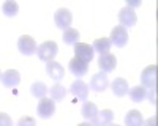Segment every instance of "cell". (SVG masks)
Returning a JSON list of instances; mask_svg holds the SVG:
<instances>
[{"label": "cell", "mask_w": 158, "mask_h": 126, "mask_svg": "<svg viewBox=\"0 0 158 126\" xmlns=\"http://www.w3.org/2000/svg\"><path fill=\"white\" fill-rule=\"evenodd\" d=\"M54 21H56V25L62 30H67L70 29L71 25V21H73V14L68 8H59L54 14Z\"/></svg>", "instance_id": "cell-3"}, {"label": "cell", "mask_w": 158, "mask_h": 126, "mask_svg": "<svg viewBox=\"0 0 158 126\" xmlns=\"http://www.w3.org/2000/svg\"><path fill=\"white\" fill-rule=\"evenodd\" d=\"M0 77H2V73H0Z\"/></svg>", "instance_id": "cell-32"}, {"label": "cell", "mask_w": 158, "mask_h": 126, "mask_svg": "<svg viewBox=\"0 0 158 126\" xmlns=\"http://www.w3.org/2000/svg\"><path fill=\"white\" fill-rule=\"evenodd\" d=\"M92 49H94V52H98L100 55L109 54V50H111L109 38H98V40H95L94 44H92Z\"/></svg>", "instance_id": "cell-18"}, {"label": "cell", "mask_w": 158, "mask_h": 126, "mask_svg": "<svg viewBox=\"0 0 158 126\" xmlns=\"http://www.w3.org/2000/svg\"><path fill=\"white\" fill-rule=\"evenodd\" d=\"M36 43L32 36L29 35H22L19 40H18V49L22 55H32V54H36Z\"/></svg>", "instance_id": "cell-4"}, {"label": "cell", "mask_w": 158, "mask_h": 126, "mask_svg": "<svg viewBox=\"0 0 158 126\" xmlns=\"http://www.w3.org/2000/svg\"><path fill=\"white\" fill-rule=\"evenodd\" d=\"M59 52V46L56 41H44L43 44H40L36 47V55L40 60H43V61H54L56 55Z\"/></svg>", "instance_id": "cell-1"}, {"label": "cell", "mask_w": 158, "mask_h": 126, "mask_svg": "<svg viewBox=\"0 0 158 126\" xmlns=\"http://www.w3.org/2000/svg\"><path fill=\"white\" fill-rule=\"evenodd\" d=\"M68 69L76 76V77H82V76H85L87 71H89V63H85L82 60L73 57L70 60V63H68Z\"/></svg>", "instance_id": "cell-13"}, {"label": "cell", "mask_w": 158, "mask_h": 126, "mask_svg": "<svg viewBox=\"0 0 158 126\" xmlns=\"http://www.w3.org/2000/svg\"><path fill=\"white\" fill-rule=\"evenodd\" d=\"M141 85L144 88H156V66L150 65L141 73Z\"/></svg>", "instance_id": "cell-5"}, {"label": "cell", "mask_w": 158, "mask_h": 126, "mask_svg": "<svg viewBox=\"0 0 158 126\" xmlns=\"http://www.w3.org/2000/svg\"><path fill=\"white\" fill-rule=\"evenodd\" d=\"M94 49H92L90 44H85V43H76L74 44V57L82 60L85 63L94 60Z\"/></svg>", "instance_id": "cell-7"}, {"label": "cell", "mask_w": 158, "mask_h": 126, "mask_svg": "<svg viewBox=\"0 0 158 126\" xmlns=\"http://www.w3.org/2000/svg\"><path fill=\"white\" fill-rule=\"evenodd\" d=\"M108 126H120V124H115V123H109Z\"/></svg>", "instance_id": "cell-31"}, {"label": "cell", "mask_w": 158, "mask_h": 126, "mask_svg": "<svg viewBox=\"0 0 158 126\" xmlns=\"http://www.w3.org/2000/svg\"><path fill=\"white\" fill-rule=\"evenodd\" d=\"M77 126H92V124H90L89 121H84V123H79Z\"/></svg>", "instance_id": "cell-30"}, {"label": "cell", "mask_w": 158, "mask_h": 126, "mask_svg": "<svg viewBox=\"0 0 158 126\" xmlns=\"http://www.w3.org/2000/svg\"><path fill=\"white\" fill-rule=\"evenodd\" d=\"M141 5H142L141 0H135V2H128V3H127V6H128V8H131V10H133L135 6H141Z\"/></svg>", "instance_id": "cell-29"}, {"label": "cell", "mask_w": 158, "mask_h": 126, "mask_svg": "<svg viewBox=\"0 0 158 126\" xmlns=\"http://www.w3.org/2000/svg\"><path fill=\"white\" fill-rule=\"evenodd\" d=\"M109 41L111 44L117 46V47H125L127 43H128V33H127V29L123 27H114L112 32H111V36H109Z\"/></svg>", "instance_id": "cell-9"}, {"label": "cell", "mask_w": 158, "mask_h": 126, "mask_svg": "<svg viewBox=\"0 0 158 126\" xmlns=\"http://www.w3.org/2000/svg\"><path fill=\"white\" fill-rule=\"evenodd\" d=\"M98 66L101 69V73H111L115 69L117 66V57L114 54H104V55H100L98 58Z\"/></svg>", "instance_id": "cell-12"}, {"label": "cell", "mask_w": 158, "mask_h": 126, "mask_svg": "<svg viewBox=\"0 0 158 126\" xmlns=\"http://www.w3.org/2000/svg\"><path fill=\"white\" fill-rule=\"evenodd\" d=\"M144 126H156V117H155V115H152L149 120L144 121Z\"/></svg>", "instance_id": "cell-28"}, {"label": "cell", "mask_w": 158, "mask_h": 126, "mask_svg": "<svg viewBox=\"0 0 158 126\" xmlns=\"http://www.w3.org/2000/svg\"><path fill=\"white\" fill-rule=\"evenodd\" d=\"M46 73L51 79H54L56 82H60L65 76V69L60 63L57 61H48L46 63Z\"/></svg>", "instance_id": "cell-14"}, {"label": "cell", "mask_w": 158, "mask_h": 126, "mask_svg": "<svg viewBox=\"0 0 158 126\" xmlns=\"http://www.w3.org/2000/svg\"><path fill=\"white\" fill-rule=\"evenodd\" d=\"M111 90H112V93H114L115 96L122 98V96H125V95L128 93L130 87H128V82H127L123 77H117V79H114L112 84H111Z\"/></svg>", "instance_id": "cell-16"}, {"label": "cell", "mask_w": 158, "mask_h": 126, "mask_svg": "<svg viewBox=\"0 0 158 126\" xmlns=\"http://www.w3.org/2000/svg\"><path fill=\"white\" fill-rule=\"evenodd\" d=\"M112 117L114 113L111 109H103L101 112L97 113V117L90 121L92 126H108L109 123H112Z\"/></svg>", "instance_id": "cell-15"}, {"label": "cell", "mask_w": 158, "mask_h": 126, "mask_svg": "<svg viewBox=\"0 0 158 126\" xmlns=\"http://www.w3.org/2000/svg\"><path fill=\"white\" fill-rule=\"evenodd\" d=\"M100 110H98V107H97V104H94V103H89V101H85V103L82 104V109H81V113H82V117H84V120H87L89 123L94 120L95 117H97V113H98Z\"/></svg>", "instance_id": "cell-19"}, {"label": "cell", "mask_w": 158, "mask_h": 126, "mask_svg": "<svg viewBox=\"0 0 158 126\" xmlns=\"http://www.w3.org/2000/svg\"><path fill=\"white\" fill-rule=\"evenodd\" d=\"M0 81H2L3 87L6 88H15L21 84V74L19 71L16 69H6L5 73H2V77H0Z\"/></svg>", "instance_id": "cell-10"}, {"label": "cell", "mask_w": 158, "mask_h": 126, "mask_svg": "<svg viewBox=\"0 0 158 126\" xmlns=\"http://www.w3.org/2000/svg\"><path fill=\"white\" fill-rule=\"evenodd\" d=\"M108 85H109V81H108L106 73H97V74H94V77H92L89 88L97 92V93H103L108 88Z\"/></svg>", "instance_id": "cell-8"}, {"label": "cell", "mask_w": 158, "mask_h": 126, "mask_svg": "<svg viewBox=\"0 0 158 126\" xmlns=\"http://www.w3.org/2000/svg\"><path fill=\"white\" fill-rule=\"evenodd\" d=\"M48 92H49V90H48V87H46L44 82H33L32 87H30V93H32L36 99H43V98H46Z\"/></svg>", "instance_id": "cell-22"}, {"label": "cell", "mask_w": 158, "mask_h": 126, "mask_svg": "<svg viewBox=\"0 0 158 126\" xmlns=\"http://www.w3.org/2000/svg\"><path fill=\"white\" fill-rule=\"evenodd\" d=\"M36 112H38V117L40 118H51L56 112V101H52L51 98H43L40 99L38 103V107H36Z\"/></svg>", "instance_id": "cell-2"}, {"label": "cell", "mask_w": 158, "mask_h": 126, "mask_svg": "<svg viewBox=\"0 0 158 126\" xmlns=\"http://www.w3.org/2000/svg\"><path fill=\"white\" fill-rule=\"evenodd\" d=\"M70 93H73L79 101H87L89 98V85L82 81H74L71 85H70Z\"/></svg>", "instance_id": "cell-11"}, {"label": "cell", "mask_w": 158, "mask_h": 126, "mask_svg": "<svg viewBox=\"0 0 158 126\" xmlns=\"http://www.w3.org/2000/svg\"><path fill=\"white\" fill-rule=\"evenodd\" d=\"M125 126H144V118L142 113L136 109L130 110L125 115Z\"/></svg>", "instance_id": "cell-17"}, {"label": "cell", "mask_w": 158, "mask_h": 126, "mask_svg": "<svg viewBox=\"0 0 158 126\" xmlns=\"http://www.w3.org/2000/svg\"><path fill=\"white\" fill-rule=\"evenodd\" d=\"M146 98H149L150 104H152V106H155V104H156V88H149V90H147V96H146Z\"/></svg>", "instance_id": "cell-27"}, {"label": "cell", "mask_w": 158, "mask_h": 126, "mask_svg": "<svg viewBox=\"0 0 158 126\" xmlns=\"http://www.w3.org/2000/svg\"><path fill=\"white\" fill-rule=\"evenodd\" d=\"M18 126H36V121H35V118L25 115V117H21L18 120Z\"/></svg>", "instance_id": "cell-25"}, {"label": "cell", "mask_w": 158, "mask_h": 126, "mask_svg": "<svg viewBox=\"0 0 158 126\" xmlns=\"http://www.w3.org/2000/svg\"><path fill=\"white\" fill-rule=\"evenodd\" d=\"M2 11L3 14L8 16V18H15L18 13H19V5L16 2H13V0H8V2H5L2 5Z\"/></svg>", "instance_id": "cell-23"}, {"label": "cell", "mask_w": 158, "mask_h": 126, "mask_svg": "<svg viewBox=\"0 0 158 126\" xmlns=\"http://www.w3.org/2000/svg\"><path fill=\"white\" fill-rule=\"evenodd\" d=\"M0 126H13L11 117L5 112H0Z\"/></svg>", "instance_id": "cell-26"}, {"label": "cell", "mask_w": 158, "mask_h": 126, "mask_svg": "<svg viewBox=\"0 0 158 126\" xmlns=\"http://www.w3.org/2000/svg\"><path fill=\"white\" fill-rule=\"evenodd\" d=\"M63 43H67V44H76L79 41V32L76 29H67L63 32Z\"/></svg>", "instance_id": "cell-24"}, {"label": "cell", "mask_w": 158, "mask_h": 126, "mask_svg": "<svg viewBox=\"0 0 158 126\" xmlns=\"http://www.w3.org/2000/svg\"><path fill=\"white\" fill-rule=\"evenodd\" d=\"M67 93H68V90L63 85H60L59 82H56L54 85L51 87V90H49V95H51L52 101H62L65 96H67Z\"/></svg>", "instance_id": "cell-21"}, {"label": "cell", "mask_w": 158, "mask_h": 126, "mask_svg": "<svg viewBox=\"0 0 158 126\" xmlns=\"http://www.w3.org/2000/svg\"><path fill=\"white\" fill-rule=\"evenodd\" d=\"M128 95H130V99L133 101V103H141V101H144L147 96V88H144L142 85H136L133 88H130Z\"/></svg>", "instance_id": "cell-20"}, {"label": "cell", "mask_w": 158, "mask_h": 126, "mask_svg": "<svg viewBox=\"0 0 158 126\" xmlns=\"http://www.w3.org/2000/svg\"><path fill=\"white\" fill-rule=\"evenodd\" d=\"M118 22H120V27H123V29L136 25L138 16H136L135 10H131L128 6H123L120 11H118Z\"/></svg>", "instance_id": "cell-6"}]
</instances>
